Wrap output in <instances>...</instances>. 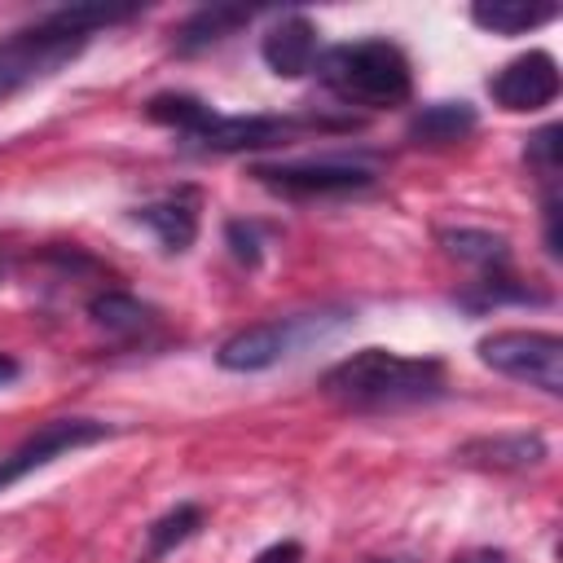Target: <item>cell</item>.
Segmentation results:
<instances>
[{
	"instance_id": "obj_8",
	"label": "cell",
	"mask_w": 563,
	"mask_h": 563,
	"mask_svg": "<svg viewBox=\"0 0 563 563\" xmlns=\"http://www.w3.org/2000/svg\"><path fill=\"white\" fill-rule=\"evenodd\" d=\"M106 435H110V427L97 422V418H53V422H44L40 431H31L9 457H0V488H9L13 479H22V475L48 466L53 457L75 453V449H84V444H97V440H106Z\"/></svg>"
},
{
	"instance_id": "obj_21",
	"label": "cell",
	"mask_w": 563,
	"mask_h": 563,
	"mask_svg": "<svg viewBox=\"0 0 563 563\" xmlns=\"http://www.w3.org/2000/svg\"><path fill=\"white\" fill-rule=\"evenodd\" d=\"M224 238H229V251L242 260V264H260V233H255V224H246V220H233L229 229H224Z\"/></svg>"
},
{
	"instance_id": "obj_9",
	"label": "cell",
	"mask_w": 563,
	"mask_h": 563,
	"mask_svg": "<svg viewBox=\"0 0 563 563\" xmlns=\"http://www.w3.org/2000/svg\"><path fill=\"white\" fill-rule=\"evenodd\" d=\"M488 97L510 114L545 110L559 97V62L545 48H528L488 79Z\"/></svg>"
},
{
	"instance_id": "obj_12",
	"label": "cell",
	"mask_w": 563,
	"mask_h": 563,
	"mask_svg": "<svg viewBox=\"0 0 563 563\" xmlns=\"http://www.w3.org/2000/svg\"><path fill=\"white\" fill-rule=\"evenodd\" d=\"M457 457L471 462V466H488V471H528V466H541L545 462V440L541 435H528V431L484 435V440L462 444Z\"/></svg>"
},
{
	"instance_id": "obj_14",
	"label": "cell",
	"mask_w": 563,
	"mask_h": 563,
	"mask_svg": "<svg viewBox=\"0 0 563 563\" xmlns=\"http://www.w3.org/2000/svg\"><path fill=\"white\" fill-rule=\"evenodd\" d=\"M251 22V9H233V4H207L198 13H189L180 26H176V53H202V48H216L220 40H229L233 31H242Z\"/></svg>"
},
{
	"instance_id": "obj_17",
	"label": "cell",
	"mask_w": 563,
	"mask_h": 563,
	"mask_svg": "<svg viewBox=\"0 0 563 563\" xmlns=\"http://www.w3.org/2000/svg\"><path fill=\"white\" fill-rule=\"evenodd\" d=\"M440 242H444V251H449L453 260L479 268V277L510 268V246H506V238H497V233H484V229H444Z\"/></svg>"
},
{
	"instance_id": "obj_4",
	"label": "cell",
	"mask_w": 563,
	"mask_h": 563,
	"mask_svg": "<svg viewBox=\"0 0 563 563\" xmlns=\"http://www.w3.org/2000/svg\"><path fill=\"white\" fill-rule=\"evenodd\" d=\"M475 356L515 383L563 396V339L550 330H493L475 343Z\"/></svg>"
},
{
	"instance_id": "obj_15",
	"label": "cell",
	"mask_w": 563,
	"mask_h": 563,
	"mask_svg": "<svg viewBox=\"0 0 563 563\" xmlns=\"http://www.w3.org/2000/svg\"><path fill=\"white\" fill-rule=\"evenodd\" d=\"M559 18V4H523V0H479L471 4V22L493 35H523L532 26H545Z\"/></svg>"
},
{
	"instance_id": "obj_16",
	"label": "cell",
	"mask_w": 563,
	"mask_h": 563,
	"mask_svg": "<svg viewBox=\"0 0 563 563\" xmlns=\"http://www.w3.org/2000/svg\"><path fill=\"white\" fill-rule=\"evenodd\" d=\"M88 317H92L106 334H119V339L145 334V330L158 321V312H154L150 303H141L136 295H128V290H101V295H92V299H88Z\"/></svg>"
},
{
	"instance_id": "obj_6",
	"label": "cell",
	"mask_w": 563,
	"mask_h": 563,
	"mask_svg": "<svg viewBox=\"0 0 563 563\" xmlns=\"http://www.w3.org/2000/svg\"><path fill=\"white\" fill-rule=\"evenodd\" d=\"M325 330L321 317H273V321H255L238 334H229L216 352V365L220 369H233V374H255V369H268L277 361H286L299 343L317 339Z\"/></svg>"
},
{
	"instance_id": "obj_3",
	"label": "cell",
	"mask_w": 563,
	"mask_h": 563,
	"mask_svg": "<svg viewBox=\"0 0 563 563\" xmlns=\"http://www.w3.org/2000/svg\"><path fill=\"white\" fill-rule=\"evenodd\" d=\"M317 75L339 101L365 106V110H396L413 97L409 57H405L400 44H391L383 35L347 40V44L325 48L317 57Z\"/></svg>"
},
{
	"instance_id": "obj_19",
	"label": "cell",
	"mask_w": 563,
	"mask_h": 563,
	"mask_svg": "<svg viewBox=\"0 0 563 563\" xmlns=\"http://www.w3.org/2000/svg\"><path fill=\"white\" fill-rule=\"evenodd\" d=\"M202 528V506H176L167 515H158L150 528H145V559L141 563H158L167 550H176L180 541H189L194 532Z\"/></svg>"
},
{
	"instance_id": "obj_13",
	"label": "cell",
	"mask_w": 563,
	"mask_h": 563,
	"mask_svg": "<svg viewBox=\"0 0 563 563\" xmlns=\"http://www.w3.org/2000/svg\"><path fill=\"white\" fill-rule=\"evenodd\" d=\"M475 106L471 101H431L409 119V141L413 145H453L475 132Z\"/></svg>"
},
{
	"instance_id": "obj_20",
	"label": "cell",
	"mask_w": 563,
	"mask_h": 563,
	"mask_svg": "<svg viewBox=\"0 0 563 563\" xmlns=\"http://www.w3.org/2000/svg\"><path fill=\"white\" fill-rule=\"evenodd\" d=\"M559 136H563V132L550 123V128H541V132L528 141V163H532L545 180H554V172H559Z\"/></svg>"
},
{
	"instance_id": "obj_7",
	"label": "cell",
	"mask_w": 563,
	"mask_h": 563,
	"mask_svg": "<svg viewBox=\"0 0 563 563\" xmlns=\"http://www.w3.org/2000/svg\"><path fill=\"white\" fill-rule=\"evenodd\" d=\"M303 128H321V123L317 119H286V114H220L216 110L211 123L185 145L207 150V154H246V150L286 145Z\"/></svg>"
},
{
	"instance_id": "obj_2",
	"label": "cell",
	"mask_w": 563,
	"mask_h": 563,
	"mask_svg": "<svg viewBox=\"0 0 563 563\" xmlns=\"http://www.w3.org/2000/svg\"><path fill=\"white\" fill-rule=\"evenodd\" d=\"M141 9H123V4H66L44 13L35 26L13 31L9 40H0V101L18 97L22 88L57 75L66 62H75L84 53V44L101 31V26H119L132 22Z\"/></svg>"
},
{
	"instance_id": "obj_10",
	"label": "cell",
	"mask_w": 563,
	"mask_h": 563,
	"mask_svg": "<svg viewBox=\"0 0 563 563\" xmlns=\"http://www.w3.org/2000/svg\"><path fill=\"white\" fill-rule=\"evenodd\" d=\"M198 211H202V194H198L194 185H180V189H167V194L141 202V207L132 211V220L145 224V229L158 238L163 251L180 255V251H189L194 238H198Z\"/></svg>"
},
{
	"instance_id": "obj_25",
	"label": "cell",
	"mask_w": 563,
	"mask_h": 563,
	"mask_svg": "<svg viewBox=\"0 0 563 563\" xmlns=\"http://www.w3.org/2000/svg\"><path fill=\"white\" fill-rule=\"evenodd\" d=\"M369 563H418V554H378Z\"/></svg>"
},
{
	"instance_id": "obj_11",
	"label": "cell",
	"mask_w": 563,
	"mask_h": 563,
	"mask_svg": "<svg viewBox=\"0 0 563 563\" xmlns=\"http://www.w3.org/2000/svg\"><path fill=\"white\" fill-rule=\"evenodd\" d=\"M317 35H321V31L312 26V18H303V13H282V18L268 26V35H264L260 57H264V66H268L277 79H299V75L317 70V57H321Z\"/></svg>"
},
{
	"instance_id": "obj_23",
	"label": "cell",
	"mask_w": 563,
	"mask_h": 563,
	"mask_svg": "<svg viewBox=\"0 0 563 563\" xmlns=\"http://www.w3.org/2000/svg\"><path fill=\"white\" fill-rule=\"evenodd\" d=\"M453 563H506V554L501 550H471V554H462Z\"/></svg>"
},
{
	"instance_id": "obj_18",
	"label": "cell",
	"mask_w": 563,
	"mask_h": 563,
	"mask_svg": "<svg viewBox=\"0 0 563 563\" xmlns=\"http://www.w3.org/2000/svg\"><path fill=\"white\" fill-rule=\"evenodd\" d=\"M145 114H150L154 123L172 128L180 141H194V136L211 123L216 110H211L202 97H194V92H158V97L145 101Z\"/></svg>"
},
{
	"instance_id": "obj_1",
	"label": "cell",
	"mask_w": 563,
	"mask_h": 563,
	"mask_svg": "<svg viewBox=\"0 0 563 563\" xmlns=\"http://www.w3.org/2000/svg\"><path fill=\"white\" fill-rule=\"evenodd\" d=\"M449 387L444 361L405 356L391 347H361L321 374V391L356 413H391L409 405H431Z\"/></svg>"
},
{
	"instance_id": "obj_22",
	"label": "cell",
	"mask_w": 563,
	"mask_h": 563,
	"mask_svg": "<svg viewBox=\"0 0 563 563\" xmlns=\"http://www.w3.org/2000/svg\"><path fill=\"white\" fill-rule=\"evenodd\" d=\"M299 559H303V550L295 541H282V545H268L264 554H255V563H299Z\"/></svg>"
},
{
	"instance_id": "obj_24",
	"label": "cell",
	"mask_w": 563,
	"mask_h": 563,
	"mask_svg": "<svg viewBox=\"0 0 563 563\" xmlns=\"http://www.w3.org/2000/svg\"><path fill=\"white\" fill-rule=\"evenodd\" d=\"M22 374V365H18V356H9V352H0V387H9L13 378Z\"/></svg>"
},
{
	"instance_id": "obj_5",
	"label": "cell",
	"mask_w": 563,
	"mask_h": 563,
	"mask_svg": "<svg viewBox=\"0 0 563 563\" xmlns=\"http://www.w3.org/2000/svg\"><path fill=\"white\" fill-rule=\"evenodd\" d=\"M251 176L282 194V198H339L361 194L374 185V163L347 158V154H321V158H286V163H255Z\"/></svg>"
}]
</instances>
